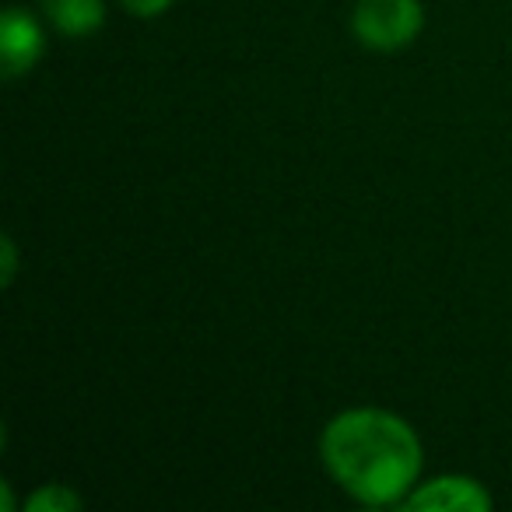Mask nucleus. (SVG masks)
Listing matches in <instances>:
<instances>
[{
    "mask_svg": "<svg viewBox=\"0 0 512 512\" xmlns=\"http://www.w3.org/2000/svg\"><path fill=\"white\" fill-rule=\"evenodd\" d=\"M400 505H404V509H421V512H428V509L432 512H488L491 495L474 477L449 474V477H435V481L414 488Z\"/></svg>",
    "mask_w": 512,
    "mask_h": 512,
    "instance_id": "20e7f679",
    "label": "nucleus"
},
{
    "mask_svg": "<svg viewBox=\"0 0 512 512\" xmlns=\"http://www.w3.org/2000/svg\"><path fill=\"white\" fill-rule=\"evenodd\" d=\"M351 29L358 43H365L369 50H404L425 29V8L421 0H358Z\"/></svg>",
    "mask_w": 512,
    "mask_h": 512,
    "instance_id": "f03ea898",
    "label": "nucleus"
},
{
    "mask_svg": "<svg viewBox=\"0 0 512 512\" xmlns=\"http://www.w3.org/2000/svg\"><path fill=\"white\" fill-rule=\"evenodd\" d=\"M43 11L71 39L95 36L106 25V4L102 0H43Z\"/></svg>",
    "mask_w": 512,
    "mask_h": 512,
    "instance_id": "39448f33",
    "label": "nucleus"
},
{
    "mask_svg": "<svg viewBox=\"0 0 512 512\" xmlns=\"http://www.w3.org/2000/svg\"><path fill=\"white\" fill-rule=\"evenodd\" d=\"M32 512H78L81 509V495L71 491L67 484H46L36 495L29 498Z\"/></svg>",
    "mask_w": 512,
    "mask_h": 512,
    "instance_id": "423d86ee",
    "label": "nucleus"
},
{
    "mask_svg": "<svg viewBox=\"0 0 512 512\" xmlns=\"http://www.w3.org/2000/svg\"><path fill=\"white\" fill-rule=\"evenodd\" d=\"M327 474L362 505H400L421 477V439L404 418L379 407L344 411L323 428Z\"/></svg>",
    "mask_w": 512,
    "mask_h": 512,
    "instance_id": "f257e3e1",
    "label": "nucleus"
},
{
    "mask_svg": "<svg viewBox=\"0 0 512 512\" xmlns=\"http://www.w3.org/2000/svg\"><path fill=\"white\" fill-rule=\"evenodd\" d=\"M0 256H4V260H0V264H4L0 281H4V285H11V281H15V271H18V246H15V239H11V235H4V242H0Z\"/></svg>",
    "mask_w": 512,
    "mask_h": 512,
    "instance_id": "6e6552de",
    "label": "nucleus"
},
{
    "mask_svg": "<svg viewBox=\"0 0 512 512\" xmlns=\"http://www.w3.org/2000/svg\"><path fill=\"white\" fill-rule=\"evenodd\" d=\"M0 491H4V512H15V498H11V484L4 481V484H0Z\"/></svg>",
    "mask_w": 512,
    "mask_h": 512,
    "instance_id": "1a4fd4ad",
    "label": "nucleus"
},
{
    "mask_svg": "<svg viewBox=\"0 0 512 512\" xmlns=\"http://www.w3.org/2000/svg\"><path fill=\"white\" fill-rule=\"evenodd\" d=\"M123 8L130 11L134 18H158L176 4V0H120Z\"/></svg>",
    "mask_w": 512,
    "mask_h": 512,
    "instance_id": "0eeeda50",
    "label": "nucleus"
},
{
    "mask_svg": "<svg viewBox=\"0 0 512 512\" xmlns=\"http://www.w3.org/2000/svg\"><path fill=\"white\" fill-rule=\"evenodd\" d=\"M46 50V39L39 22L25 8L11 4L0 18V71L4 78H22L39 64Z\"/></svg>",
    "mask_w": 512,
    "mask_h": 512,
    "instance_id": "7ed1b4c3",
    "label": "nucleus"
}]
</instances>
